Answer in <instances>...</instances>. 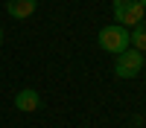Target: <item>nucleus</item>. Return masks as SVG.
Segmentation results:
<instances>
[{
  "mask_svg": "<svg viewBox=\"0 0 146 128\" xmlns=\"http://www.w3.org/2000/svg\"><path fill=\"white\" fill-rule=\"evenodd\" d=\"M0 44H3V29H0Z\"/></svg>",
  "mask_w": 146,
  "mask_h": 128,
  "instance_id": "9",
  "label": "nucleus"
},
{
  "mask_svg": "<svg viewBox=\"0 0 146 128\" xmlns=\"http://www.w3.org/2000/svg\"><path fill=\"white\" fill-rule=\"evenodd\" d=\"M131 50H137L140 55L146 53V32L135 26V32H131Z\"/></svg>",
  "mask_w": 146,
  "mask_h": 128,
  "instance_id": "6",
  "label": "nucleus"
},
{
  "mask_svg": "<svg viewBox=\"0 0 146 128\" xmlns=\"http://www.w3.org/2000/svg\"><path fill=\"white\" fill-rule=\"evenodd\" d=\"M15 108L23 111V114H32V111H38L41 108V96H38V90H18V96H15Z\"/></svg>",
  "mask_w": 146,
  "mask_h": 128,
  "instance_id": "4",
  "label": "nucleus"
},
{
  "mask_svg": "<svg viewBox=\"0 0 146 128\" xmlns=\"http://www.w3.org/2000/svg\"><path fill=\"white\" fill-rule=\"evenodd\" d=\"M114 18H117V26H137L143 20V6L137 0H114Z\"/></svg>",
  "mask_w": 146,
  "mask_h": 128,
  "instance_id": "2",
  "label": "nucleus"
},
{
  "mask_svg": "<svg viewBox=\"0 0 146 128\" xmlns=\"http://www.w3.org/2000/svg\"><path fill=\"white\" fill-rule=\"evenodd\" d=\"M140 70H143V55H140L137 50H131V47H129L126 53H120L117 61H114V73H117V79H135Z\"/></svg>",
  "mask_w": 146,
  "mask_h": 128,
  "instance_id": "3",
  "label": "nucleus"
},
{
  "mask_svg": "<svg viewBox=\"0 0 146 128\" xmlns=\"http://www.w3.org/2000/svg\"><path fill=\"white\" fill-rule=\"evenodd\" d=\"M137 29H143V32H146V18H143V20L137 23Z\"/></svg>",
  "mask_w": 146,
  "mask_h": 128,
  "instance_id": "7",
  "label": "nucleus"
},
{
  "mask_svg": "<svg viewBox=\"0 0 146 128\" xmlns=\"http://www.w3.org/2000/svg\"><path fill=\"white\" fill-rule=\"evenodd\" d=\"M100 47L105 53H111V55H120V53H126L129 47H131V32L126 29V26H102L100 29Z\"/></svg>",
  "mask_w": 146,
  "mask_h": 128,
  "instance_id": "1",
  "label": "nucleus"
},
{
  "mask_svg": "<svg viewBox=\"0 0 146 128\" xmlns=\"http://www.w3.org/2000/svg\"><path fill=\"white\" fill-rule=\"evenodd\" d=\"M137 3H140V6H143V9H146V0H137Z\"/></svg>",
  "mask_w": 146,
  "mask_h": 128,
  "instance_id": "8",
  "label": "nucleus"
},
{
  "mask_svg": "<svg viewBox=\"0 0 146 128\" xmlns=\"http://www.w3.org/2000/svg\"><path fill=\"white\" fill-rule=\"evenodd\" d=\"M35 3H38V0H6V12L15 20H23V18H29L35 12Z\"/></svg>",
  "mask_w": 146,
  "mask_h": 128,
  "instance_id": "5",
  "label": "nucleus"
}]
</instances>
